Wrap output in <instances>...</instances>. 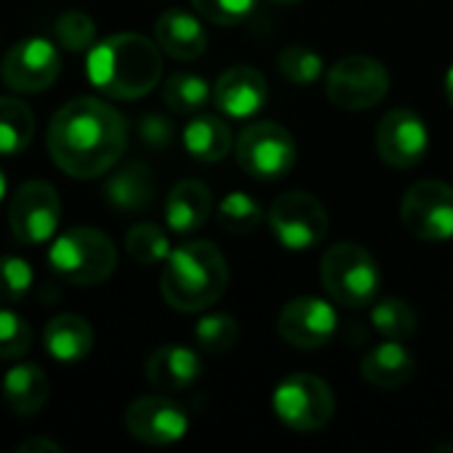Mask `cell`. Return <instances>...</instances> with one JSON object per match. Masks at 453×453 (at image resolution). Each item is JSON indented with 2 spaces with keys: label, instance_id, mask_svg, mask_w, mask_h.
Instances as JSON below:
<instances>
[{
  "label": "cell",
  "instance_id": "484cf974",
  "mask_svg": "<svg viewBox=\"0 0 453 453\" xmlns=\"http://www.w3.org/2000/svg\"><path fill=\"white\" fill-rule=\"evenodd\" d=\"M210 98V82L194 72H173L165 82V104L175 114H199Z\"/></svg>",
  "mask_w": 453,
  "mask_h": 453
},
{
  "label": "cell",
  "instance_id": "7c38bea8",
  "mask_svg": "<svg viewBox=\"0 0 453 453\" xmlns=\"http://www.w3.org/2000/svg\"><path fill=\"white\" fill-rule=\"evenodd\" d=\"M0 74L13 93H40L61 74V53L48 37H27L3 56Z\"/></svg>",
  "mask_w": 453,
  "mask_h": 453
},
{
  "label": "cell",
  "instance_id": "52a82bcc",
  "mask_svg": "<svg viewBox=\"0 0 453 453\" xmlns=\"http://www.w3.org/2000/svg\"><path fill=\"white\" fill-rule=\"evenodd\" d=\"M239 167L257 180H279L297 162V143L292 133L276 122H255L242 130L236 141Z\"/></svg>",
  "mask_w": 453,
  "mask_h": 453
},
{
  "label": "cell",
  "instance_id": "ac0fdd59",
  "mask_svg": "<svg viewBox=\"0 0 453 453\" xmlns=\"http://www.w3.org/2000/svg\"><path fill=\"white\" fill-rule=\"evenodd\" d=\"M104 199L109 207L119 210V212H141L146 207H151L154 194H157V183H154V173L149 165L130 159L125 165H119L117 170H109V178L104 180L101 188Z\"/></svg>",
  "mask_w": 453,
  "mask_h": 453
},
{
  "label": "cell",
  "instance_id": "d590c367",
  "mask_svg": "<svg viewBox=\"0 0 453 453\" xmlns=\"http://www.w3.org/2000/svg\"><path fill=\"white\" fill-rule=\"evenodd\" d=\"M138 138L149 149H167L175 138V125L162 111H146L138 119Z\"/></svg>",
  "mask_w": 453,
  "mask_h": 453
},
{
  "label": "cell",
  "instance_id": "f1b7e54d",
  "mask_svg": "<svg viewBox=\"0 0 453 453\" xmlns=\"http://www.w3.org/2000/svg\"><path fill=\"white\" fill-rule=\"evenodd\" d=\"M218 220L228 234H252L263 223V207L255 202V196L231 191L218 207Z\"/></svg>",
  "mask_w": 453,
  "mask_h": 453
},
{
  "label": "cell",
  "instance_id": "cb8c5ba5",
  "mask_svg": "<svg viewBox=\"0 0 453 453\" xmlns=\"http://www.w3.org/2000/svg\"><path fill=\"white\" fill-rule=\"evenodd\" d=\"M183 146L199 162H220L228 157L234 138L228 125L215 114H191L188 125L183 127Z\"/></svg>",
  "mask_w": 453,
  "mask_h": 453
},
{
  "label": "cell",
  "instance_id": "d6a6232c",
  "mask_svg": "<svg viewBox=\"0 0 453 453\" xmlns=\"http://www.w3.org/2000/svg\"><path fill=\"white\" fill-rule=\"evenodd\" d=\"M32 348V326L16 311L0 305V361H13L27 356Z\"/></svg>",
  "mask_w": 453,
  "mask_h": 453
},
{
  "label": "cell",
  "instance_id": "277c9868",
  "mask_svg": "<svg viewBox=\"0 0 453 453\" xmlns=\"http://www.w3.org/2000/svg\"><path fill=\"white\" fill-rule=\"evenodd\" d=\"M48 265L66 284L96 287L114 273L117 247L104 231L77 226L53 239Z\"/></svg>",
  "mask_w": 453,
  "mask_h": 453
},
{
  "label": "cell",
  "instance_id": "1f68e13d",
  "mask_svg": "<svg viewBox=\"0 0 453 453\" xmlns=\"http://www.w3.org/2000/svg\"><path fill=\"white\" fill-rule=\"evenodd\" d=\"M276 66L295 85H311L324 74V58L308 45H287L279 53Z\"/></svg>",
  "mask_w": 453,
  "mask_h": 453
},
{
  "label": "cell",
  "instance_id": "8d00e7d4",
  "mask_svg": "<svg viewBox=\"0 0 453 453\" xmlns=\"http://www.w3.org/2000/svg\"><path fill=\"white\" fill-rule=\"evenodd\" d=\"M61 453V443L50 441V438H29L24 443L16 446V453Z\"/></svg>",
  "mask_w": 453,
  "mask_h": 453
},
{
  "label": "cell",
  "instance_id": "3957f363",
  "mask_svg": "<svg viewBox=\"0 0 453 453\" xmlns=\"http://www.w3.org/2000/svg\"><path fill=\"white\" fill-rule=\"evenodd\" d=\"M228 287V265L212 242H186L175 247L162 268L159 289L178 313H199L215 305Z\"/></svg>",
  "mask_w": 453,
  "mask_h": 453
},
{
  "label": "cell",
  "instance_id": "5b68a950",
  "mask_svg": "<svg viewBox=\"0 0 453 453\" xmlns=\"http://www.w3.org/2000/svg\"><path fill=\"white\" fill-rule=\"evenodd\" d=\"M321 284L334 303L358 311L374 305L382 276L369 250L353 242H340L329 247L321 260Z\"/></svg>",
  "mask_w": 453,
  "mask_h": 453
},
{
  "label": "cell",
  "instance_id": "8fae6325",
  "mask_svg": "<svg viewBox=\"0 0 453 453\" xmlns=\"http://www.w3.org/2000/svg\"><path fill=\"white\" fill-rule=\"evenodd\" d=\"M401 220L422 242L441 244L453 239V186L443 180L414 183L403 196Z\"/></svg>",
  "mask_w": 453,
  "mask_h": 453
},
{
  "label": "cell",
  "instance_id": "5bb4252c",
  "mask_svg": "<svg viewBox=\"0 0 453 453\" xmlns=\"http://www.w3.org/2000/svg\"><path fill=\"white\" fill-rule=\"evenodd\" d=\"M430 149V130L411 109H393L377 125V151L385 165L409 170L417 167Z\"/></svg>",
  "mask_w": 453,
  "mask_h": 453
},
{
  "label": "cell",
  "instance_id": "d6986e66",
  "mask_svg": "<svg viewBox=\"0 0 453 453\" xmlns=\"http://www.w3.org/2000/svg\"><path fill=\"white\" fill-rule=\"evenodd\" d=\"M202 377V358L186 345H162L146 358V380L162 393H183Z\"/></svg>",
  "mask_w": 453,
  "mask_h": 453
},
{
  "label": "cell",
  "instance_id": "ffe728a7",
  "mask_svg": "<svg viewBox=\"0 0 453 453\" xmlns=\"http://www.w3.org/2000/svg\"><path fill=\"white\" fill-rule=\"evenodd\" d=\"M212 212V191L202 180H178L165 202V220L170 231L188 236L199 231Z\"/></svg>",
  "mask_w": 453,
  "mask_h": 453
},
{
  "label": "cell",
  "instance_id": "f35d334b",
  "mask_svg": "<svg viewBox=\"0 0 453 453\" xmlns=\"http://www.w3.org/2000/svg\"><path fill=\"white\" fill-rule=\"evenodd\" d=\"M5 199V173L0 170V202Z\"/></svg>",
  "mask_w": 453,
  "mask_h": 453
},
{
  "label": "cell",
  "instance_id": "4dcf8cb0",
  "mask_svg": "<svg viewBox=\"0 0 453 453\" xmlns=\"http://www.w3.org/2000/svg\"><path fill=\"white\" fill-rule=\"evenodd\" d=\"M56 42L72 53H88L96 45V21L85 11H64L56 19Z\"/></svg>",
  "mask_w": 453,
  "mask_h": 453
},
{
  "label": "cell",
  "instance_id": "7402d4cb",
  "mask_svg": "<svg viewBox=\"0 0 453 453\" xmlns=\"http://www.w3.org/2000/svg\"><path fill=\"white\" fill-rule=\"evenodd\" d=\"M414 356L403 348L398 340H388L377 348H372L361 358V374L369 385L380 390H393L406 385L414 377Z\"/></svg>",
  "mask_w": 453,
  "mask_h": 453
},
{
  "label": "cell",
  "instance_id": "ba28073f",
  "mask_svg": "<svg viewBox=\"0 0 453 453\" xmlns=\"http://www.w3.org/2000/svg\"><path fill=\"white\" fill-rule=\"evenodd\" d=\"M273 411L295 433H316L334 417L332 388L313 374H292L273 393Z\"/></svg>",
  "mask_w": 453,
  "mask_h": 453
},
{
  "label": "cell",
  "instance_id": "ab89813d",
  "mask_svg": "<svg viewBox=\"0 0 453 453\" xmlns=\"http://www.w3.org/2000/svg\"><path fill=\"white\" fill-rule=\"evenodd\" d=\"M273 3H281V5H297V3H303V0H273Z\"/></svg>",
  "mask_w": 453,
  "mask_h": 453
},
{
  "label": "cell",
  "instance_id": "f546056e",
  "mask_svg": "<svg viewBox=\"0 0 453 453\" xmlns=\"http://www.w3.org/2000/svg\"><path fill=\"white\" fill-rule=\"evenodd\" d=\"M194 340L204 353H228L239 340V324L228 313H207L194 329Z\"/></svg>",
  "mask_w": 453,
  "mask_h": 453
},
{
  "label": "cell",
  "instance_id": "30bf717a",
  "mask_svg": "<svg viewBox=\"0 0 453 453\" xmlns=\"http://www.w3.org/2000/svg\"><path fill=\"white\" fill-rule=\"evenodd\" d=\"M61 223V199L45 180L21 183L8 204V226L19 244L35 247L56 236Z\"/></svg>",
  "mask_w": 453,
  "mask_h": 453
},
{
  "label": "cell",
  "instance_id": "836d02e7",
  "mask_svg": "<svg viewBox=\"0 0 453 453\" xmlns=\"http://www.w3.org/2000/svg\"><path fill=\"white\" fill-rule=\"evenodd\" d=\"M35 284V271L27 260L3 255L0 257V303L13 305L27 297V292Z\"/></svg>",
  "mask_w": 453,
  "mask_h": 453
},
{
  "label": "cell",
  "instance_id": "74e56055",
  "mask_svg": "<svg viewBox=\"0 0 453 453\" xmlns=\"http://www.w3.org/2000/svg\"><path fill=\"white\" fill-rule=\"evenodd\" d=\"M446 98H449V104H451L453 109V64L451 69H449V74H446Z\"/></svg>",
  "mask_w": 453,
  "mask_h": 453
},
{
  "label": "cell",
  "instance_id": "603a6c76",
  "mask_svg": "<svg viewBox=\"0 0 453 453\" xmlns=\"http://www.w3.org/2000/svg\"><path fill=\"white\" fill-rule=\"evenodd\" d=\"M50 388L48 377L35 364H19L3 377V398L8 409L19 417H35L48 403Z\"/></svg>",
  "mask_w": 453,
  "mask_h": 453
},
{
  "label": "cell",
  "instance_id": "60d3db41",
  "mask_svg": "<svg viewBox=\"0 0 453 453\" xmlns=\"http://www.w3.org/2000/svg\"><path fill=\"white\" fill-rule=\"evenodd\" d=\"M451 451H453V443H451Z\"/></svg>",
  "mask_w": 453,
  "mask_h": 453
},
{
  "label": "cell",
  "instance_id": "6da1fadb",
  "mask_svg": "<svg viewBox=\"0 0 453 453\" xmlns=\"http://www.w3.org/2000/svg\"><path fill=\"white\" fill-rule=\"evenodd\" d=\"M45 141L58 170L88 180L119 165L127 146V122L106 101L80 96L53 114Z\"/></svg>",
  "mask_w": 453,
  "mask_h": 453
},
{
  "label": "cell",
  "instance_id": "7a4b0ae2",
  "mask_svg": "<svg viewBox=\"0 0 453 453\" xmlns=\"http://www.w3.org/2000/svg\"><path fill=\"white\" fill-rule=\"evenodd\" d=\"M85 66L93 88L117 101H138L162 80L159 45L138 32H119L96 42Z\"/></svg>",
  "mask_w": 453,
  "mask_h": 453
},
{
  "label": "cell",
  "instance_id": "9a60e30c",
  "mask_svg": "<svg viewBox=\"0 0 453 453\" xmlns=\"http://www.w3.org/2000/svg\"><path fill=\"white\" fill-rule=\"evenodd\" d=\"M188 414L167 395H143L125 411L127 433L146 446H170L188 433Z\"/></svg>",
  "mask_w": 453,
  "mask_h": 453
},
{
  "label": "cell",
  "instance_id": "4316f807",
  "mask_svg": "<svg viewBox=\"0 0 453 453\" xmlns=\"http://www.w3.org/2000/svg\"><path fill=\"white\" fill-rule=\"evenodd\" d=\"M417 313L414 308L401 300V297H385L380 303H374L372 308V326L385 337V340H409L417 334Z\"/></svg>",
  "mask_w": 453,
  "mask_h": 453
},
{
  "label": "cell",
  "instance_id": "44dd1931",
  "mask_svg": "<svg viewBox=\"0 0 453 453\" xmlns=\"http://www.w3.org/2000/svg\"><path fill=\"white\" fill-rule=\"evenodd\" d=\"M42 345L58 364H80L93 350V329L82 316L61 313L42 329Z\"/></svg>",
  "mask_w": 453,
  "mask_h": 453
},
{
  "label": "cell",
  "instance_id": "e0dca14e",
  "mask_svg": "<svg viewBox=\"0 0 453 453\" xmlns=\"http://www.w3.org/2000/svg\"><path fill=\"white\" fill-rule=\"evenodd\" d=\"M154 37L162 53L175 61H194L207 50V32L202 21L183 8H167L154 24Z\"/></svg>",
  "mask_w": 453,
  "mask_h": 453
},
{
  "label": "cell",
  "instance_id": "83f0119b",
  "mask_svg": "<svg viewBox=\"0 0 453 453\" xmlns=\"http://www.w3.org/2000/svg\"><path fill=\"white\" fill-rule=\"evenodd\" d=\"M125 250L141 265L165 263L167 255L173 252L167 234L157 223H135V226H130V231L125 236Z\"/></svg>",
  "mask_w": 453,
  "mask_h": 453
},
{
  "label": "cell",
  "instance_id": "9c48e42d",
  "mask_svg": "<svg viewBox=\"0 0 453 453\" xmlns=\"http://www.w3.org/2000/svg\"><path fill=\"white\" fill-rule=\"evenodd\" d=\"M268 226L276 242L287 250H311L329 231L326 207L308 191H287L268 210Z\"/></svg>",
  "mask_w": 453,
  "mask_h": 453
},
{
  "label": "cell",
  "instance_id": "e575fe53",
  "mask_svg": "<svg viewBox=\"0 0 453 453\" xmlns=\"http://www.w3.org/2000/svg\"><path fill=\"white\" fill-rule=\"evenodd\" d=\"M199 16H204L212 24L234 27L250 19L257 8V0H191Z\"/></svg>",
  "mask_w": 453,
  "mask_h": 453
},
{
  "label": "cell",
  "instance_id": "2e32d148",
  "mask_svg": "<svg viewBox=\"0 0 453 453\" xmlns=\"http://www.w3.org/2000/svg\"><path fill=\"white\" fill-rule=\"evenodd\" d=\"M215 106L231 119H250L255 117L268 101V82L263 72L250 64H239L226 69L215 88H212Z\"/></svg>",
  "mask_w": 453,
  "mask_h": 453
},
{
  "label": "cell",
  "instance_id": "4fadbf2b",
  "mask_svg": "<svg viewBox=\"0 0 453 453\" xmlns=\"http://www.w3.org/2000/svg\"><path fill=\"white\" fill-rule=\"evenodd\" d=\"M337 311L319 297L289 300L276 319L279 337L297 350H319L329 345L337 334Z\"/></svg>",
  "mask_w": 453,
  "mask_h": 453
},
{
  "label": "cell",
  "instance_id": "d4e9b609",
  "mask_svg": "<svg viewBox=\"0 0 453 453\" xmlns=\"http://www.w3.org/2000/svg\"><path fill=\"white\" fill-rule=\"evenodd\" d=\"M35 138V114L16 96H0V157L21 154Z\"/></svg>",
  "mask_w": 453,
  "mask_h": 453
},
{
  "label": "cell",
  "instance_id": "8992f818",
  "mask_svg": "<svg viewBox=\"0 0 453 453\" xmlns=\"http://www.w3.org/2000/svg\"><path fill=\"white\" fill-rule=\"evenodd\" d=\"M390 90V72L382 61L353 53L340 58L326 74V98L345 111H364L377 106Z\"/></svg>",
  "mask_w": 453,
  "mask_h": 453
}]
</instances>
